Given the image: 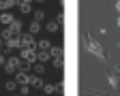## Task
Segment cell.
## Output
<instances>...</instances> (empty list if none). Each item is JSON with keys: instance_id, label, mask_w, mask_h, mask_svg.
I'll list each match as a JSON object with an SVG mask.
<instances>
[{"instance_id": "cell-1", "label": "cell", "mask_w": 120, "mask_h": 96, "mask_svg": "<svg viewBox=\"0 0 120 96\" xmlns=\"http://www.w3.org/2000/svg\"><path fill=\"white\" fill-rule=\"evenodd\" d=\"M19 68H22V60H19V58H15V56H13V58H9V60H7V64H4V71H7L9 75L17 73Z\"/></svg>"}, {"instance_id": "cell-2", "label": "cell", "mask_w": 120, "mask_h": 96, "mask_svg": "<svg viewBox=\"0 0 120 96\" xmlns=\"http://www.w3.org/2000/svg\"><path fill=\"white\" fill-rule=\"evenodd\" d=\"M19 56H22V60H26V62H30V64H34V60L39 58V53H37L34 47H24Z\"/></svg>"}, {"instance_id": "cell-3", "label": "cell", "mask_w": 120, "mask_h": 96, "mask_svg": "<svg viewBox=\"0 0 120 96\" xmlns=\"http://www.w3.org/2000/svg\"><path fill=\"white\" fill-rule=\"evenodd\" d=\"M15 81H17L19 85L30 83V75H28V71H17V73H15Z\"/></svg>"}, {"instance_id": "cell-4", "label": "cell", "mask_w": 120, "mask_h": 96, "mask_svg": "<svg viewBox=\"0 0 120 96\" xmlns=\"http://www.w3.org/2000/svg\"><path fill=\"white\" fill-rule=\"evenodd\" d=\"M45 94H56V92H62V83H47V85H43Z\"/></svg>"}, {"instance_id": "cell-5", "label": "cell", "mask_w": 120, "mask_h": 96, "mask_svg": "<svg viewBox=\"0 0 120 96\" xmlns=\"http://www.w3.org/2000/svg\"><path fill=\"white\" fill-rule=\"evenodd\" d=\"M19 41H22V49H24V47H34L32 34H24V36H19Z\"/></svg>"}, {"instance_id": "cell-6", "label": "cell", "mask_w": 120, "mask_h": 96, "mask_svg": "<svg viewBox=\"0 0 120 96\" xmlns=\"http://www.w3.org/2000/svg\"><path fill=\"white\" fill-rule=\"evenodd\" d=\"M7 43V49H15V47H22V41H19V36H11L9 41H4Z\"/></svg>"}, {"instance_id": "cell-7", "label": "cell", "mask_w": 120, "mask_h": 96, "mask_svg": "<svg viewBox=\"0 0 120 96\" xmlns=\"http://www.w3.org/2000/svg\"><path fill=\"white\" fill-rule=\"evenodd\" d=\"M0 21H2L4 26H11V24L15 21V17H13L11 13H2V15H0Z\"/></svg>"}, {"instance_id": "cell-8", "label": "cell", "mask_w": 120, "mask_h": 96, "mask_svg": "<svg viewBox=\"0 0 120 96\" xmlns=\"http://www.w3.org/2000/svg\"><path fill=\"white\" fill-rule=\"evenodd\" d=\"M9 28L13 30V34H19V32H22V21H19V19H15V21H13Z\"/></svg>"}, {"instance_id": "cell-9", "label": "cell", "mask_w": 120, "mask_h": 96, "mask_svg": "<svg viewBox=\"0 0 120 96\" xmlns=\"http://www.w3.org/2000/svg\"><path fill=\"white\" fill-rule=\"evenodd\" d=\"M30 85H34V88H43L45 83H43V79H41V77H34V75H32V77H30Z\"/></svg>"}, {"instance_id": "cell-10", "label": "cell", "mask_w": 120, "mask_h": 96, "mask_svg": "<svg viewBox=\"0 0 120 96\" xmlns=\"http://www.w3.org/2000/svg\"><path fill=\"white\" fill-rule=\"evenodd\" d=\"M0 36H2V41H9L11 36H17V34H13V30H11V28H4L2 32H0Z\"/></svg>"}, {"instance_id": "cell-11", "label": "cell", "mask_w": 120, "mask_h": 96, "mask_svg": "<svg viewBox=\"0 0 120 96\" xmlns=\"http://www.w3.org/2000/svg\"><path fill=\"white\" fill-rule=\"evenodd\" d=\"M37 60H39V62H47V60H52V53H49V51H41Z\"/></svg>"}, {"instance_id": "cell-12", "label": "cell", "mask_w": 120, "mask_h": 96, "mask_svg": "<svg viewBox=\"0 0 120 96\" xmlns=\"http://www.w3.org/2000/svg\"><path fill=\"white\" fill-rule=\"evenodd\" d=\"M28 30H30V34H37V32H39V30H41V26H39V21H37V19H34V21H32V24H30V28H28Z\"/></svg>"}, {"instance_id": "cell-13", "label": "cell", "mask_w": 120, "mask_h": 96, "mask_svg": "<svg viewBox=\"0 0 120 96\" xmlns=\"http://www.w3.org/2000/svg\"><path fill=\"white\" fill-rule=\"evenodd\" d=\"M4 88H7V92H15V90H17V81H7Z\"/></svg>"}, {"instance_id": "cell-14", "label": "cell", "mask_w": 120, "mask_h": 96, "mask_svg": "<svg viewBox=\"0 0 120 96\" xmlns=\"http://www.w3.org/2000/svg\"><path fill=\"white\" fill-rule=\"evenodd\" d=\"M58 26H60L58 21H47V26H45V28H47V32H56V30H58Z\"/></svg>"}, {"instance_id": "cell-15", "label": "cell", "mask_w": 120, "mask_h": 96, "mask_svg": "<svg viewBox=\"0 0 120 96\" xmlns=\"http://www.w3.org/2000/svg\"><path fill=\"white\" fill-rule=\"evenodd\" d=\"M32 68L37 71V75H43V73H45V66H43V62H39V64H32Z\"/></svg>"}, {"instance_id": "cell-16", "label": "cell", "mask_w": 120, "mask_h": 96, "mask_svg": "<svg viewBox=\"0 0 120 96\" xmlns=\"http://www.w3.org/2000/svg\"><path fill=\"white\" fill-rule=\"evenodd\" d=\"M54 58H60V56H62V49H60V47H52V51H49Z\"/></svg>"}, {"instance_id": "cell-17", "label": "cell", "mask_w": 120, "mask_h": 96, "mask_svg": "<svg viewBox=\"0 0 120 96\" xmlns=\"http://www.w3.org/2000/svg\"><path fill=\"white\" fill-rule=\"evenodd\" d=\"M39 49H52V43L49 41H41L39 43Z\"/></svg>"}, {"instance_id": "cell-18", "label": "cell", "mask_w": 120, "mask_h": 96, "mask_svg": "<svg viewBox=\"0 0 120 96\" xmlns=\"http://www.w3.org/2000/svg\"><path fill=\"white\" fill-rule=\"evenodd\" d=\"M19 9L22 13H30V2H19Z\"/></svg>"}, {"instance_id": "cell-19", "label": "cell", "mask_w": 120, "mask_h": 96, "mask_svg": "<svg viewBox=\"0 0 120 96\" xmlns=\"http://www.w3.org/2000/svg\"><path fill=\"white\" fill-rule=\"evenodd\" d=\"M28 92H30V88H28V83L19 88V94H22V96H28Z\"/></svg>"}, {"instance_id": "cell-20", "label": "cell", "mask_w": 120, "mask_h": 96, "mask_svg": "<svg viewBox=\"0 0 120 96\" xmlns=\"http://www.w3.org/2000/svg\"><path fill=\"white\" fill-rule=\"evenodd\" d=\"M54 66H56V68H62V56L54 60Z\"/></svg>"}, {"instance_id": "cell-21", "label": "cell", "mask_w": 120, "mask_h": 96, "mask_svg": "<svg viewBox=\"0 0 120 96\" xmlns=\"http://www.w3.org/2000/svg\"><path fill=\"white\" fill-rule=\"evenodd\" d=\"M43 17H45V13H43V11H37V13H34V19H37V21L43 19Z\"/></svg>"}, {"instance_id": "cell-22", "label": "cell", "mask_w": 120, "mask_h": 96, "mask_svg": "<svg viewBox=\"0 0 120 96\" xmlns=\"http://www.w3.org/2000/svg\"><path fill=\"white\" fill-rule=\"evenodd\" d=\"M109 83H112V85H114V88H116V85H118V79H116V77H114V75H109Z\"/></svg>"}, {"instance_id": "cell-23", "label": "cell", "mask_w": 120, "mask_h": 96, "mask_svg": "<svg viewBox=\"0 0 120 96\" xmlns=\"http://www.w3.org/2000/svg\"><path fill=\"white\" fill-rule=\"evenodd\" d=\"M56 21H58V24H62V21H64V17H62V13H58V15H56Z\"/></svg>"}, {"instance_id": "cell-24", "label": "cell", "mask_w": 120, "mask_h": 96, "mask_svg": "<svg viewBox=\"0 0 120 96\" xmlns=\"http://www.w3.org/2000/svg\"><path fill=\"white\" fill-rule=\"evenodd\" d=\"M4 64H7V58H4L2 53H0V66H4Z\"/></svg>"}, {"instance_id": "cell-25", "label": "cell", "mask_w": 120, "mask_h": 96, "mask_svg": "<svg viewBox=\"0 0 120 96\" xmlns=\"http://www.w3.org/2000/svg\"><path fill=\"white\" fill-rule=\"evenodd\" d=\"M116 9H118V11H120V0H118V2H116Z\"/></svg>"}, {"instance_id": "cell-26", "label": "cell", "mask_w": 120, "mask_h": 96, "mask_svg": "<svg viewBox=\"0 0 120 96\" xmlns=\"http://www.w3.org/2000/svg\"><path fill=\"white\" fill-rule=\"evenodd\" d=\"M0 47H2V36H0Z\"/></svg>"}, {"instance_id": "cell-27", "label": "cell", "mask_w": 120, "mask_h": 96, "mask_svg": "<svg viewBox=\"0 0 120 96\" xmlns=\"http://www.w3.org/2000/svg\"><path fill=\"white\" fill-rule=\"evenodd\" d=\"M37 2H45V0H37Z\"/></svg>"}, {"instance_id": "cell-28", "label": "cell", "mask_w": 120, "mask_h": 96, "mask_svg": "<svg viewBox=\"0 0 120 96\" xmlns=\"http://www.w3.org/2000/svg\"><path fill=\"white\" fill-rule=\"evenodd\" d=\"M118 26H120V17H118Z\"/></svg>"}, {"instance_id": "cell-29", "label": "cell", "mask_w": 120, "mask_h": 96, "mask_svg": "<svg viewBox=\"0 0 120 96\" xmlns=\"http://www.w3.org/2000/svg\"><path fill=\"white\" fill-rule=\"evenodd\" d=\"M118 47H120V43H118Z\"/></svg>"}, {"instance_id": "cell-30", "label": "cell", "mask_w": 120, "mask_h": 96, "mask_svg": "<svg viewBox=\"0 0 120 96\" xmlns=\"http://www.w3.org/2000/svg\"><path fill=\"white\" fill-rule=\"evenodd\" d=\"M19 96H22V94H19Z\"/></svg>"}]
</instances>
